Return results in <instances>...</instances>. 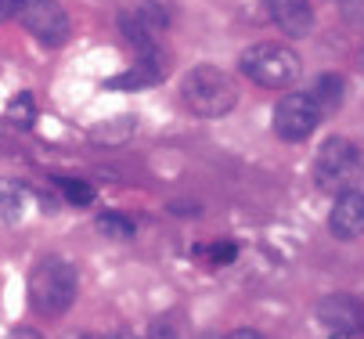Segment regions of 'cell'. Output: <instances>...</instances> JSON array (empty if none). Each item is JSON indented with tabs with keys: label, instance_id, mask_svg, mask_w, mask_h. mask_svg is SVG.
<instances>
[{
	"label": "cell",
	"instance_id": "obj_1",
	"mask_svg": "<svg viewBox=\"0 0 364 339\" xmlns=\"http://www.w3.org/2000/svg\"><path fill=\"white\" fill-rule=\"evenodd\" d=\"M80 296V271L65 257H43L29 271V303L40 314L58 318L65 314Z\"/></svg>",
	"mask_w": 364,
	"mask_h": 339
},
{
	"label": "cell",
	"instance_id": "obj_2",
	"mask_svg": "<svg viewBox=\"0 0 364 339\" xmlns=\"http://www.w3.org/2000/svg\"><path fill=\"white\" fill-rule=\"evenodd\" d=\"M181 98H184V105H188L195 116H202V119H220V116H228V112L238 105V87H235V80H231L224 69H217V65H195V69H188L184 80H181Z\"/></svg>",
	"mask_w": 364,
	"mask_h": 339
},
{
	"label": "cell",
	"instance_id": "obj_3",
	"mask_svg": "<svg viewBox=\"0 0 364 339\" xmlns=\"http://www.w3.org/2000/svg\"><path fill=\"white\" fill-rule=\"evenodd\" d=\"M364 173V156L353 141L346 137H328L321 149H318V159H314V181L321 191L328 195H343L350 191Z\"/></svg>",
	"mask_w": 364,
	"mask_h": 339
},
{
	"label": "cell",
	"instance_id": "obj_4",
	"mask_svg": "<svg viewBox=\"0 0 364 339\" xmlns=\"http://www.w3.org/2000/svg\"><path fill=\"white\" fill-rule=\"evenodd\" d=\"M299 55L285 43H274V40H264V43H252L249 51L242 55V72L259 83V87H271V90H282V87H292L299 80Z\"/></svg>",
	"mask_w": 364,
	"mask_h": 339
},
{
	"label": "cell",
	"instance_id": "obj_5",
	"mask_svg": "<svg viewBox=\"0 0 364 339\" xmlns=\"http://www.w3.org/2000/svg\"><path fill=\"white\" fill-rule=\"evenodd\" d=\"M321 109L310 94H299V90H289L282 94V102L274 105V134L282 141H306L310 134L318 130L321 123Z\"/></svg>",
	"mask_w": 364,
	"mask_h": 339
},
{
	"label": "cell",
	"instance_id": "obj_6",
	"mask_svg": "<svg viewBox=\"0 0 364 339\" xmlns=\"http://www.w3.org/2000/svg\"><path fill=\"white\" fill-rule=\"evenodd\" d=\"M18 18L43 47H62L69 40V33H73L69 15H65V8L58 4V0H22Z\"/></svg>",
	"mask_w": 364,
	"mask_h": 339
},
{
	"label": "cell",
	"instance_id": "obj_7",
	"mask_svg": "<svg viewBox=\"0 0 364 339\" xmlns=\"http://www.w3.org/2000/svg\"><path fill=\"white\" fill-rule=\"evenodd\" d=\"M166 26H170V15H166L163 4H155V0H141L134 11L119 15V29H123V36L137 47V51L159 47V36H163Z\"/></svg>",
	"mask_w": 364,
	"mask_h": 339
},
{
	"label": "cell",
	"instance_id": "obj_8",
	"mask_svg": "<svg viewBox=\"0 0 364 339\" xmlns=\"http://www.w3.org/2000/svg\"><path fill=\"white\" fill-rule=\"evenodd\" d=\"M318 321L332 339H353L364 332V303L350 293H332L318 303Z\"/></svg>",
	"mask_w": 364,
	"mask_h": 339
},
{
	"label": "cell",
	"instance_id": "obj_9",
	"mask_svg": "<svg viewBox=\"0 0 364 339\" xmlns=\"http://www.w3.org/2000/svg\"><path fill=\"white\" fill-rule=\"evenodd\" d=\"M328 227L343 242H350L364 231V191L350 188V191H343V195H336V206L328 213Z\"/></svg>",
	"mask_w": 364,
	"mask_h": 339
},
{
	"label": "cell",
	"instance_id": "obj_10",
	"mask_svg": "<svg viewBox=\"0 0 364 339\" xmlns=\"http://www.w3.org/2000/svg\"><path fill=\"white\" fill-rule=\"evenodd\" d=\"M267 11L285 36H306L314 29V8H310V0H267Z\"/></svg>",
	"mask_w": 364,
	"mask_h": 339
},
{
	"label": "cell",
	"instance_id": "obj_11",
	"mask_svg": "<svg viewBox=\"0 0 364 339\" xmlns=\"http://www.w3.org/2000/svg\"><path fill=\"white\" fill-rule=\"evenodd\" d=\"M310 98L318 102L321 116H325V112L343 109V102H346V80H343L339 72H325V76H318L314 90H310Z\"/></svg>",
	"mask_w": 364,
	"mask_h": 339
},
{
	"label": "cell",
	"instance_id": "obj_12",
	"mask_svg": "<svg viewBox=\"0 0 364 339\" xmlns=\"http://www.w3.org/2000/svg\"><path fill=\"white\" fill-rule=\"evenodd\" d=\"M26 203H29V188L22 181H0V217H4L8 224L22 220Z\"/></svg>",
	"mask_w": 364,
	"mask_h": 339
},
{
	"label": "cell",
	"instance_id": "obj_13",
	"mask_svg": "<svg viewBox=\"0 0 364 339\" xmlns=\"http://www.w3.org/2000/svg\"><path fill=\"white\" fill-rule=\"evenodd\" d=\"M55 184H58V191L65 195L69 206H90L94 203V184H87L80 177H55Z\"/></svg>",
	"mask_w": 364,
	"mask_h": 339
},
{
	"label": "cell",
	"instance_id": "obj_14",
	"mask_svg": "<svg viewBox=\"0 0 364 339\" xmlns=\"http://www.w3.org/2000/svg\"><path fill=\"white\" fill-rule=\"evenodd\" d=\"M4 116H8L15 127L29 130V127L36 123V102H33V94H15V98L8 102V109H4Z\"/></svg>",
	"mask_w": 364,
	"mask_h": 339
},
{
	"label": "cell",
	"instance_id": "obj_15",
	"mask_svg": "<svg viewBox=\"0 0 364 339\" xmlns=\"http://www.w3.org/2000/svg\"><path fill=\"white\" fill-rule=\"evenodd\" d=\"M97 231L109 235V238H130L137 227H134V220L123 217V213H101V217H97Z\"/></svg>",
	"mask_w": 364,
	"mask_h": 339
},
{
	"label": "cell",
	"instance_id": "obj_16",
	"mask_svg": "<svg viewBox=\"0 0 364 339\" xmlns=\"http://www.w3.org/2000/svg\"><path fill=\"white\" fill-rule=\"evenodd\" d=\"M195 253H205L213 264H224V267L238 260V246H235V242H217V246H198Z\"/></svg>",
	"mask_w": 364,
	"mask_h": 339
},
{
	"label": "cell",
	"instance_id": "obj_17",
	"mask_svg": "<svg viewBox=\"0 0 364 339\" xmlns=\"http://www.w3.org/2000/svg\"><path fill=\"white\" fill-rule=\"evenodd\" d=\"M148 339H181L177 318H155L151 328H148Z\"/></svg>",
	"mask_w": 364,
	"mask_h": 339
},
{
	"label": "cell",
	"instance_id": "obj_18",
	"mask_svg": "<svg viewBox=\"0 0 364 339\" xmlns=\"http://www.w3.org/2000/svg\"><path fill=\"white\" fill-rule=\"evenodd\" d=\"M80 339H137V335L127 332V328H116V332H87V335H80Z\"/></svg>",
	"mask_w": 364,
	"mask_h": 339
},
{
	"label": "cell",
	"instance_id": "obj_19",
	"mask_svg": "<svg viewBox=\"0 0 364 339\" xmlns=\"http://www.w3.org/2000/svg\"><path fill=\"white\" fill-rule=\"evenodd\" d=\"M18 8H22V0H0V22L15 18V15H18Z\"/></svg>",
	"mask_w": 364,
	"mask_h": 339
},
{
	"label": "cell",
	"instance_id": "obj_20",
	"mask_svg": "<svg viewBox=\"0 0 364 339\" xmlns=\"http://www.w3.org/2000/svg\"><path fill=\"white\" fill-rule=\"evenodd\" d=\"M8 339H43L36 328H29V325H22V328H11L8 332Z\"/></svg>",
	"mask_w": 364,
	"mask_h": 339
},
{
	"label": "cell",
	"instance_id": "obj_21",
	"mask_svg": "<svg viewBox=\"0 0 364 339\" xmlns=\"http://www.w3.org/2000/svg\"><path fill=\"white\" fill-rule=\"evenodd\" d=\"M228 339H264V335H259L256 328H235V332H231Z\"/></svg>",
	"mask_w": 364,
	"mask_h": 339
}]
</instances>
